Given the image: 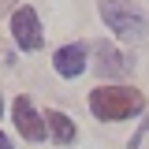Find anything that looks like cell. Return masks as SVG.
Masks as SVG:
<instances>
[{
  "mask_svg": "<svg viewBox=\"0 0 149 149\" xmlns=\"http://www.w3.org/2000/svg\"><path fill=\"white\" fill-rule=\"evenodd\" d=\"M90 108L97 119H130V116H138V112L146 108V97L142 90H130V86H101V90L90 93Z\"/></svg>",
  "mask_w": 149,
  "mask_h": 149,
  "instance_id": "1",
  "label": "cell"
},
{
  "mask_svg": "<svg viewBox=\"0 0 149 149\" xmlns=\"http://www.w3.org/2000/svg\"><path fill=\"white\" fill-rule=\"evenodd\" d=\"M0 108H4V101H0Z\"/></svg>",
  "mask_w": 149,
  "mask_h": 149,
  "instance_id": "10",
  "label": "cell"
},
{
  "mask_svg": "<svg viewBox=\"0 0 149 149\" xmlns=\"http://www.w3.org/2000/svg\"><path fill=\"white\" fill-rule=\"evenodd\" d=\"M101 19L108 22V30H116L127 41L146 34V15L134 8V0H101Z\"/></svg>",
  "mask_w": 149,
  "mask_h": 149,
  "instance_id": "2",
  "label": "cell"
},
{
  "mask_svg": "<svg viewBox=\"0 0 149 149\" xmlns=\"http://www.w3.org/2000/svg\"><path fill=\"white\" fill-rule=\"evenodd\" d=\"M97 56H101V74H112V78L130 74V67H134L123 52H116V49H112V45H104V41L97 45Z\"/></svg>",
  "mask_w": 149,
  "mask_h": 149,
  "instance_id": "6",
  "label": "cell"
},
{
  "mask_svg": "<svg viewBox=\"0 0 149 149\" xmlns=\"http://www.w3.org/2000/svg\"><path fill=\"white\" fill-rule=\"evenodd\" d=\"M146 134H149V119H146V123H142V130H138V134H134V138H130V149L138 146V142H142V138H146Z\"/></svg>",
  "mask_w": 149,
  "mask_h": 149,
  "instance_id": "8",
  "label": "cell"
},
{
  "mask_svg": "<svg viewBox=\"0 0 149 149\" xmlns=\"http://www.w3.org/2000/svg\"><path fill=\"white\" fill-rule=\"evenodd\" d=\"M11 34H15L19 49H26V52H34V49H41V26H37V11L34 8H19L15 15H11Z\"/></svg>",
  "mask_w": 149,
  "mask_h": 149,
  "instance_id": "3",
  "label": "cell"
},
{
  "mask_svg": "<svg viewBox=\"0 0 149 149\" xmlns=\"http://www.w3.org/2000/svg\"><path fill=\"white\" fill-rule=\"evenodd\" d=\"M15 127H19V134L26 138V142H41L45 138V116H37L34 112V104H30V97H15Z\"/></svg>",
  "mask_w": 149,
  "mask_h": 149,
  "instance_id": "4",
  "label": "cell"
},
{
  "mask_svg": "<svg viewBox=\"0 0 149 149\" xmlns=\"http://www.w3.org/2000/svg\"><path fill=\"white\" fill-rule=\"evenodd\" d=\"M45 123H49V130H52L56 146H71L74 142V123L63 116V112H45Z\"/></svg>",
  "mask_w": 149,
  "mask_h": 149,
  "instance_id": "7",
  "label": "cell"
},
{
  "mask_svg": "<svg viewBox=\"0 0 149 149\" xmlns=\"http://www.w3.org/2000/svg\"><path fill=\"white\" fill-rule=\"evenodd\" d=\"M56 71L63 74V78H74V74L86 71V45H63L60 52H56Z\"/></svg>",
  "mask_w": 149,
  "mask_h": 149,
  "instance_id": "5",
  "label": "cell"
},
{
  "mask_svg": "<svg viewBox=\"0 0 149 149\" xmlns=\"http://www.w3.org/2000/svg\"><path fill=\"white\" fill-rule=\"evenodd\" d=\"M0 149H11V142H8V138H4V134H0Z\"/></svg>",
  "mask_w": 149,
  "mask_h": 149,
  "instance_id": "9",
  "label": "cell"
}]
</instances>
